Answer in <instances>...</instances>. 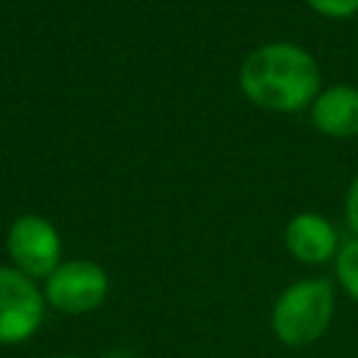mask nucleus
Listing matches in <instances>:
<instances>
[{
	"mask_svg": "<svg viewBox=\"0 0 358 358\" xmlns=\"http://www.w3.org/2000/svg\"><path fill=\"white\" fill-rule=\"evenodd\" d=\"M285 249L302 266H324L333 263L341 241L336 227L319 213H296L285 224Z\"/></svg>",
	"mask_w": 358,
	"mask_h": 358,
	"instance_id": "nucleus-6",
	"label": "nucleus"
},
{
	"mask_svg": "<svg viewBox=\"0 0 358 358\" xmlns=\"http://www.w3.org/2000/svg\"><path fill=\"white\" fill-rule=\"evenodd\" d=\"M243 95L271 112H296L319 95V64L294 42L252 50L238 73Z\"/></svg>",
	"mask_w": 358,
	"mask_h": 358,
	"instance_id": "nucleus-1",
	"label": "nucleus"
},
{
	"mask_svg": "<svg viewBox=\"0 0 358 358\" xmlns=\"http://www.w3.org/2000/svg\"><path fill=\"white\" fill-rule=\"evenodd\" d=\"M42 294L50 310L64 316H84L98 310L109 296V274L101 263L87 257L62 260L45 280Z\"/></svg>",
	"mask_w": 358,
	"mask_h": 358,
	"instance_id": "nucleus-3",
	"label": "nucleus"
},
{
	"mask_svg": "<svg viewBox=\"0 0 358 358\" xmlns=\"http://www.w3.org/2000/svg\"><path fill=\"white\" fill-rule=\"evenodd\" d=\"M336 285L327 277H302L285 285L268 313L274 338L291 350L316 344L333 324Z\"/></svg>",
	"mask_w": 358,
	"mask_h": 358,
	"instance_id": "nucleus-2",
	"label": "nucleus"
},
{
	"mask_svg": "<svg viewBox=\"0 0 358 358\" xmlns=\"http://www.w3.org/2000/svg\"><path fill=\"white\" fill-rule=\"evenodd\" d=\"M344 218H347V224H350L352 235L358 238V173H355V179H352V182H350V187H347V199H344Z\"/></svg>",
	"mask_w": 358,
	"mask_h": 358,
	"instance_id": "nucleus-10",
	"label": "nucleus"
},
{
	"mask_svg": "<svg viewBox=\"0 0 358 358\" xmlns=\"http://www.w3.org/2000/svg\"><path fill=\"white\" fill-rule=\"evenodd\" d=\"M333 274L338 288L358 305V238H347L333 260Z\"/></svg>",
	"mask_w": 358,
	"mask_h": 358,
	"instance_id": "nucleus-8",
	"label": "nucleus"
},
{
	"mask_svg": "<svg viewBox=\"0 0 358 358\" xmlns=\"http://www.w3.org/2000/svg\"><path fill=\"white\" fill-rule=\"evenodd\" d=\"M48 313L42 285L14 266H0V347L31 341Z\"/></svg>",
	"mask_w": 358,
	"mask_h": 358,
	"instance_id": "nucleus-4",
	"label": "nucleus"
},
{
	"mask_svg": "<svg viewBox=\"0 0 358 358\" xmlns=\"http://www.w3.org/2000/svg\"><path fill=\"white\" fill-rule=\"evenodd\" d=\"M313 126L327 137H355L358 134V87L333 84L322 90L310 109Z\"/></svg>",
	"mask_w": 358,
	"mask_h": 358,
	"instance_id": "nucleus-7",
	"label": "nucleus"
},
{
	"mask_svg": "<svg viewBox=\"0 0 358 358\" xmlns=\"http://www.w3.org/2000/svg\"><path fill=\"white\" fill-rule=\"evenodd\" d=\"M6 255L8 266L39 282L62 263V235L45 215H17L6 232Z\"/></svg>",
	"mask_w": 358,
	"mask_h": 358,
	"instance_id": "nucleus-5",
	"label": "nucleus"
},
{
	"mask_svg": "<svg viewBox=\"0 0 358 358\" xmlns=\"http://www.w3.org/2000/svg\"><path fill=\"white\" fill-rule=\"evenodd\" d=\"M48 358H84V355H48Z\"/></svg>",
	"mask_w": 358,
	"mask_h": 358,
	"instance_id": "nucleus-11",
	"label": "nucleus"
},
{
	"mask_svg": "<svg viewBox=\"0 0 358 358\" xmlns=\"http://www.w3.org/2000/svg\"><path fill=\"white\" fill-rule=\"evenodd\" d=\"M308 6L324 17H350L358 11V0H308Z\"/></svg>",
	"mask_w": 358,
	"mask_h": 358,
	"instance_id": "nucleus-9",
	"label": "nucleus"
}]
</instances>
